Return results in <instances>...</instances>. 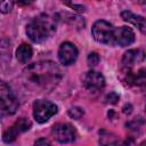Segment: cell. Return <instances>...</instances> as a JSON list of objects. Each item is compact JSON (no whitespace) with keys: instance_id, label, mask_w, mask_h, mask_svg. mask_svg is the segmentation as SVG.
Here are the masks:
<instances>
[{"instance_id":"1","label":"cell","mask_w":146,"mask_h":146,"mask_svg":"<svg viewBox=\"0 0 146 146\" xmlns=\"http://www.w3.org/2000/svg\"><path fill=\"white\" fill-rule=\"evenodd\" d=\"M62 79L59 67L50 60L33 63L23 71V81L25 86L33 90L50 91Z\"/></svg>"},{"instance_id":"2","label":"cell","mask_w":146,"mask_h":146,"mask_svg":"<svg viewBox=\"0 0 146 146\" xmlns=\"http://www.w3.org/2000/svg\"><path fill=\"white\" fill-rule=\"evenodd\" d=\"M56 31V19L52 16L42 14L34 17L26 26L27 36L36 43L49 39Z\"/></svg>"},{"instance_id":"3","label":"cell","mask_w":146,"mask_h":146,"mask_svg":"<svg viewBox=\"0 0 146 146\" xmlns=\"http://www.w3.org/2000/svg\"><path fill=\"white\" fill-rule=\"evenodd\" d=\"M18 107V100L11 88L0 80V117L13 115Z\"/></svg>"},{"instance_id":"4","label":"cell","mask_w":146,"mask_h":146,"mask_svg":"<svg viewBox=\"0 0 146 146\" xmlns=\"http://www.w3.org/2000/svg\"><path fill=\"white\" fill-rule=\"evenodd\" d=\"M114 30L115 27L111 23L100 19L92 25L91 33L97 42L107 46H114Z\"/></svg>"},{"instance_id":"5","label":"cell","mask_w":146,"mask_h":146,"mask_svg":"<svg viewBox=\"0 0 146 146\" xmlns=\"http://www.w3.org/2000/svg\"><path fill=\"white\" fill-rule=\"evenodd\" d=\"M56 113H57V106L49 100L38 99L33 103V116L35 121L39 123L47 122Z\"/></svg>"},{"instance_id":"6","label":"cell","mask_w":146,"mask_h":146,"mask_svg":"<svg viewBox=\"0 0 146 146\" xmlns=\"http://www.w3.org/2000/svg\"><path fill=\"white\" fill-rule=\"evenodd\" d=\"M52 136L62 144L72 143L75 139V130L68 123H57L52 127Z\"/></svg>"},{"instance_id":"7","label":"cell","mask_w":146,"mask_h":146,"mask_svg":"<svg viewBox=\"0 0 146 146\" xmlns=\"http://www.w3.org/2000/svg\"><path fill=\"white\" fill-rule=\"evenodd\" d=\"M30 128H31V122L27 119H25V117L19 119L8 130H6V132L3 133V141L5 143H11V141H14L18 137V135L27 131Z\"/></svg>"},{"instance_id":"8","label":"cell","mask_w":146,"mask_h":146,"mask_svg":"<svg viewBox=\"0 0 146 146\" xmlns=\"http://www.w3.org/2000/svg\"><path fill=\"white\" fill-rule=\"evenodd\" d=\"M82 82H83V86L90 91L100 90L105 86L104 76L99 72H96V71H92V70L84 73V75L82 78Z\"/></svg>"},{"instance_id":"9","label":"cell","mask_w":146,"mask_h":146,"mask_svg":"<svg viewBox=\"0 0 146 146\" xmlns=\"http://www.w3.org/2000/svg\"><path fill=\"white\" fill-rule=\"evenodd\" d=\"M78 57V49L71 42H63L58 50V58L63 65H71Z\"/></svg>"},{"instance_id":"10","label":"cell","mask_w":146,"mask_h":146,"mask_svg":"<svg viewBox=\"0 0 146 146\" xmlns=\"http://www.w3.org/2000/svg\"><path fill=\"white\" fill-rule=\"evenodd\" d=\"M135 41V33L128 26H120L114 30V43L121 47L131 44Z\"/></svg>"},{"instance_id":"11","label":"cell","mask_w":146,"mask_h":146,"mask_svg":"<svg viewBox=\"0 0 146 146\" xmlns=\"http://www.w3.org/2000/svg\"><path fill=\"white\" fill-rule=\"evenodd\" d=\"M144 52L139 49L137 50H128L127 52H124L123 58H122V64L123 67H125L127 70L131 68L135 64H141L144 62Z\"/></svg>"},{"instance_id":"12","label":"cell","mask_w":146,"mask_h":146,"mask_svg":"<svg viewBox=\"0 0 146 146\" xmlns=\"http://www.w3.org/2000/svg\"><path fill=\"white\" fill-rule=\"evenodd\" d=\"M121 17L123 18V21L137 26L141 33H145V29H146V24H145V18L143 16L139 15H135L131 11H122L121 13Z\"/></svg>"},{"instance_id":"13","label":"cell","mask_w":146,"mask_h":146,"mask_svg":"<svg viewBox=\"0 0 146 146\" xmlns=\"http://www.w3.org/2000/svg\"><path fill=\"white\" fill-rule=\"evenodd\" d=\"M32 54H33V51H32L31 46L30 44H26V43H22L17 48V50H16V57H17L18 62L22 63V64L27 63L31 59Z\"/></svg>"},{"instance_id":"14","label":"cell","mask_w":146,"mask_h":146,"mask_svg":"<svg viewBox=\"0 0 146 146\" xmlns=\"http://www.w3.org/2000/svg\"><path fill=\"white\" fill-rule=\"evenodd\" d=\"M10 59V43L7 39L0 38V62Z\"/></svg>"},{"instance_id":"15","label":"cell","mask_w":146,"mask_h":146,"mask_svg":"<svg viewBox=\"0 0 146 146\" xmlns=\"http://www.w3.org/2000/svg\"><path fill=\"white\" fill-rule=\"evenodd\" d=\"M14 0H0V13L7 14L13 9Z\"/></svg>"},{"instance_id":"16","label":"cell","mask_w":146,"mask_h":146,"mask_svg":"<svg viewBox=\"0 0 146 146\" xmlns=\"http://www.w3.org/2000/svg\"><path fill=\"white\" fill-rule=\"evenodd\" d=\"M68 115H70L71 117H73V119H75V120H79V119L83 115V110L80 108V107H76V106L71 107V108L68 110Z\"/></svg>"},{"instance_id":"17","label":"cell","mask_w":146,"mask_h":146,"mask_svg":"<svg viewBox=\"0 0 146 146\" xmlns=\"http://www.w3.org/2000/svg\"><path fill=\"white\" fill-rule=\"evenodd\" d=\"M99 56H98V54L97 52H90L89 54V56H88V65L89 66H96L98 63H99Z\"/></svg>"},{"instance_id":"18","label":"cell","mask_w":146,"mask_h":146,"mask_svg":"<svg viewBox=\"0 0 146 146\" xmlns=\"http://www.w3.org/2000/svg\"><path fill=\"white\" fill-rule=\"evenodd\" d=\"M106 99H107V102H110V103H112V104H115V103L119 100V96H117L115 92H111L110 95H107Z\"/></svg>"},{"instance_id":"19","label":"cell","mask_w":146,"mask_h":146,"mask_svg":"<svg viewBox=\"0 0 146 146\" xmlns=\"http://www.w3.org/2000/svg\"><path fill=\"white\" fill-rule=\"evenodd\" d=\"M34 0H17V2L22 6H27V5H31Z\"/></svg>"},{"instance_id":"20","label":"cell","mask_w":146,"mask_h":146,"mask_svg":"<svg viewBox=\"0 0 146 146\" xmlns=\"http://www.w3.org/2000/svg\"><path fill=\"white\" fill-rule=\"evenodd\" d=\"M40 144H43V145H49L50 143H49L47 139H43V138H41V139H38V140L35 141V145H40Z\"/></svg>"}]
</instances>
